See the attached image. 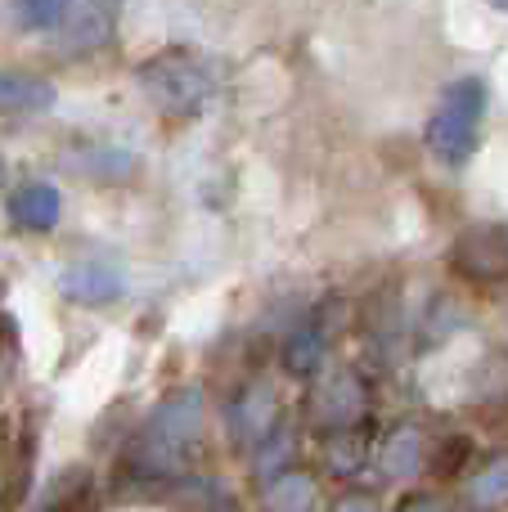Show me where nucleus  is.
<instances>
[{"label": "nucleus", "instance_id": "f257e3e1", "mask_svg": "<svg viewBox=\"0 0 508 512\" xmlns=\"http://www.w3.org/2000/svg\"><path fill=\"white\" fill-rule=\"evenodd\" d=\"M135 81L149 95V104L167 117H198L216 95H221V72L203 54L167 50L153 54L135 68Z\"/></svg>", "mask_w": 508, "mask_h": 512}, {"label": "nucleus", "instance_id": "f03ea898", "mask_svg": "<svg viewBox=\"0 0 508 512\" xmlns=\"http://www.w3.org/2000/svg\"><path fill=\"white\" fill-rule=\"evenodd\" d=\"M486 108H491V95H486V81L482 77H459L446 86L441 95L437 113L428 117V149L437 153L446 167H468V158L477 153L482 144V122H486Z\"/></svg>", "mask_w": 508, "mask_h": 512}, {"label": "nucleus", "instance_id": "7ed1b4c3", "mask_svg": "<svg viewBox=\"0 0 508 512\" xmlns=\"http://www.w3.org/2000/svg\"><path fill=\"white\" fill-rule=\"evenodd\" d=\"M198 423H203V396H198L194 387L176 391V396L149 418V427H144V436H140L144 459H149L153 468L176 463L180 454L189 450V441L198 436Z\"/></svg>", "mask_w": 508, "mask_h": 512}, {"label": "nucleus", "instance_id": "20e7f679", "mask_svg": "<svg viewBox=\"0 0 508 512\" xmlns=\"http://www.w3.org/2000/svg\"><path fill=\"white\" fill-rule=\"evenodd\" d=\"M126 0H81L72 5L68 23L59 27V50L63 54H95L117 36V18H122Z\"/></svg>", "mask_w": 508, "mask_h": 512}, {"label": "nucleus", "instance_id": "39448f33", "mask_svg": "<svg viewBox=\"0 0 508 512\" xmlns=\"http://www.w3.org/2000/svg\"><path fill=\"white\" fill-rule=\"evenodd\" d=\"M59 288H63V297L77 301V306H113L126 292V274L117 270V265L86 261V265H68V270L59 274Z\"/></svg>", "mask_w": 508, "mask_h": 512}, {"label": "nucleus", "instance_id": "423d86ee", "mask_svg": "<svg viewBox=\"0 0 508 512\" xmlns=\"http://www.w3.org/2000/svg\"><path fill=\"white\" fill-rule=\"evenodd\" d=\"M63 216V203H59V189L45 185V180H27L9 194V225L27 234H50Z\"/></svg>", "mask_w": 508, "mask_h": 512}, {"label": "nucleus", "instance_id": "0eeeda50", "mask_svg": "<svg viewBox=\"0 0 508 512\" xmlns=\"http://www.w3.org/2000/svg\"><path fill=\"white\" fill-rule=\"evenodd\" d=\"M54 108V86L36 72L5 68L0 72V117H36Z\"/></svg>", "mask_w": 508, "mask_h": 512}, {"label": "nucleus", "instance_id": "6e6552de", "mask_svg": "<svg viewBox=\"0 0 508 512\" xmlns=\"http://www.w3.org/2000/svg\"><path fill=\"white\" fill-rule=\"evenodd\" d=\"M72 171H81V176H95V180H122V176H131V171H135V153L90 140V144H77Z\"/></svg>", "mask_w": 508, "mask_h": 512}, {"label": "nucleus", "instance_id": "1a4fd4ad", "mask_svg": "<svg viewBox=\"0 0 508 512\" xmlns=\"http://www.w3.org/2000/svg\"><path fill=\"white\" fill-rule=\"evenodd\" d=\"M419 463H423V436L414 432V427H401V432L387 436V445H383V472L387 477L405 481V477L419 472Z\"/></svg>", "mask_w": 508, "mask_h": 512}, {"label": "nucleus", "instance_id": "9d476101", "mask_svg": "<svg viewBox=\"0 0 508 512\" xmlns=\"http://www.w3.org/2000/svg\"><path fill=\"white\" fill-rule=\"evenodd\" d=\"M270 418H275V396H270L266 387H252L248 396L239 400V409H234V432H239L243 441H257V436L270 432Z\"/></svg>", "mask_w": 508, "mask_h": 512}, {"label": "nucleus", "instance_id": "9b49d317", "mask_svg": "<svg viewBox=\"0 0 508 512\" xmlns=\"http://www.w3.org/2000/svg\"><path fill=\"white\" fill-rule=\"evenodd\" d=\"M27 32H59L72 14V0H9Z\"/></svg>", "mask_w": 508, "mask_h": 512}, {"label": "nucleus", "instance_id": "f8f14e48", "mask_svg": "<svg viewBox=\"0 0 508 512\" xmlns=\"http://www.w3.org/2000/svg\"><path fill=\"white\" fill-rule=\"evenodd\" d=\"M315 499V481L302 472H284L279 481H270L266 490V508L270 512H306Z\"/></svg>", "mask_w": 508, "mask_h": 512}, {"label": "nucleus", "instance_id": "ddd939ff", "mask_svg": "<svg viewBox=\"0 0 508 512\" xmlns=\"http://www.w3.org/2000/svg\"><path fill=\"white\" fill-rule=\"evenodd\" d=\"M468 499H473L477 508L508 504V454H504V459H495V463H486V468L468 481Z\"/></svg>", "mask_w": 508, "mask_h": 512}, {"label": "nucleus", "instance_id": "4468645a", "mask_svg": "<svg viewBox=\"0 0 508 512\" xmlns=\"http://www.w3.org/2000/svg\"><path fill=\"white\" fill-rule=\"evenodd\" d=\"M324 355V328H315V319L302 328V333H293V342H288V369L293 373H311L315 364H320Z\"/></svg>", "mask_w": 508, "mask_h": 512}, {"label": "nucleus", "instance_id": "2eb2a0df", "mask_svg": "<svg viewBox=\"0 0 508 512\" xmlns=\"http://www.w3.org/2000/svg\"><path fill=\"white\" fill-rule=\"evenodd\" d=\"M396 512H450V504L446 499H437V495H410Z\"/></svg>", "mask_w": 508, "mask_h": 512}, {"label": "nucleus", "instance_id": "dca6fc26", "mask_svg": "<svg viewBox=\"0 0 508 512\" xmlns=\"http://www.w3.org/2000/svg\"><path fill=\"white\" fill-rule=\"evenodd\" d=\"M333 512H378V504H374L369 495H347Z\"/></svg>", "mask_w": 508, "mask_h": 512}, {"label": "nucleus", "instance_id": "f3484780", "mask_svg": "<svg viewBox=\"0 0 508 512\" xmlns=\"http://www.w3.org/2000/svg\"><path fill=\"white\" fill-rule=\"evenodd\" d=\"M491 5H495V9H504V14H508V0H491Z\"/></svg>", "mask_w": 508, "mask_h": 512}, {"label": "nucleus", "instance_id": "a211bd4d", "mask_svg": "<svg viewBox=\"0 0 508 512\" xmlns=\"http://www.w3.org/2000/svg\"><path fill=\"white\" fill-rule=\"evenodd\" d=\"M0 185H5V158H0Z\"/></svg>", "mask_w": 508, "mask_h": 512}]
</instances>
